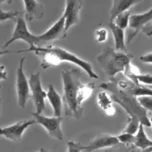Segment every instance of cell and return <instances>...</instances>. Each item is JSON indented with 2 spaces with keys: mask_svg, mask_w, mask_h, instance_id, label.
<instances>
[{
  "mask_svg": "<svg viewBox=\"0 0 152 152\" xmlns=\"http://www.w3.org/2000/svg\"><path fill=\"white\" fill-rule=\"evenodd\" d=\"M61 77L65 114L75 119H80L83 114L82 104L93 94L95 82L83 83L81 81L82 74L77 68L62 70Z\"/></svg>",
  "mask_w": 152,
  "mask_h": 152,
  "instance_id": "6da1fadb",
  "label": "cell"
},
{
  "mask_svg": "<svg viewBox=\"0 0 152 152\" xmlns=\"http://www.w3.org/2000/svg\"><path fill=\"white\" fill-rule=\"evenodd\" d=\"M19 52H33L37 56L41 57V67L43 69H47L50 67L60 65L62 62H69L79 66L81 69L88 74L91 79H98V75L94 72L91 64L89 62L83 60L79 56L75 55L72 52L56 46H48V47H40V46H30L28 49L16 51Z\"/></svg>",
  "mask_w": 152,
  "mask_h": 152,
  "instance_id": "7a4b0ae2",
  "label": "cell"
},
{
  "mask_svg": "<svg viewBox=\"0 0 152 152\" xmlns=\"http://www.w3.org/2000/svg\"><path fill=\"white\" fill-rule=\"evenodd\" d=\"M99 87L109 92L113 101L120 105L127 114H129V116L136 117L140 121V123L145 127L151 126L150 119L148 118L147 112H146L147 110L140 104L136 96L130 93L127 89L122 87L118 83L116 77L110 78V81L100 84Z\"/></svg>",
  "mask_w": 152,
  "mask_h": 152,
  "instance_id": "3957f363",
  "label": "cell"
},
{
  "mask_svg": "<svg viewBox=\"0 0 152 152\" xmlns=\"http://www.w3.org/2000/svg\"><path fill=\"white\" fill-rule=\"evenodd\" d=\"M133 55L131 53L122 52L114 48L105 47L101 53L97 56V61L101 68L109 76V78L115 77L119 72H124L131 64Z\"/></svg>",
  "mask_w": 152,
  "mask_h": 152,
  "instance_id": "277c9868",
  "label": "cell"
},
{
  "mask_svg": "<svg viewBox=\"0 0 152 152\" xmlns=\"http://www.w3.org/2000/svg\"><path fill=\"white\" fill-rule=\"evenodd\" d=\"M26 57H22L19 61V65L16 69V92H17V102L19 107L25 108L27 100L31 97L30 84L29 79L26 78L24 73L23 65Z\"/></svg>",
  "mask_w": 152,
  "mask_h": 152,
  "instance_id": "5b68a950",
  "label": "cell"
},
{
  "mask_svg": "<svg viewBox=\"0 0 152 152\" xmlns=\"http://www.w3.org/2000/svg\"><path fill=\"white\" fill-rule=\"evenodd\" d=\"M18 40H22L28 43L29 46H37L38 45V35L32 34L29 31L28 27H27L26 20L22 16H19L16 20V25L13 31V34L11 38L8 41L4 43V45L2 46V49H5L9 45H11L13 42L18 41Z\"/></svg>",
  "mask_w": 152,
  "mask_h": 152,
  "instance_id": "8992f818",
  "label": "cell"
},
{
  "mask_svg": "<svg viewBox=\"0 0 152 152\" xmlns=\"http://www.w3.org/2000/svg\"><path fill=\"white\" fill-rule=\"evenodd\" d=\"M31 115L36 120V123L40 124L43 128H45L51 137L55 138L57 140L64 139V134L61 129L62 117H57V116L47 117V116H44L41 113L37 112H31Z\"/></svg>",
  "mask_w": 152,
  "mask_h": 152,
  "instance_id": "52a82bcc",
  "label": "cell"
},
{
  "mask_svg": "<svg viewBox=\"0 0 152 152\" xmlns=\"http://www.w3.org/2000/svg\"><path fill=\"white\" fill-rule=\"evenodd\" d=\"M29 84H30L31 98L35 105L36 112L42 113L45 109V98H47V92L42 87L39 72L30 74Z\"/></svg>",
  "mask_w": 152,
  "mask_h": 152,
  "instance_id": "ba28073f",
  "label": "cell"
},
{
  "mask_svg": "<svg viewBox=\"0 0 152 152\" xmlns=\"http://www.w3.org/2000/svg\"><path fill=\"white\" fill-rule=\"evenodd\" d=\"M152 20V8L145 13L140 14H131L129 19V32L127 35V42L128 44L136 37L139 32L144 29V26Z\"/></svg>",
  "mask_w": 152,
  "mask_h": 152,
  "instance_id": "9c48e42d",
  "label": "cell"
},
{
  "mask_svg": "<svg viewBox=\"0 0 152 152\" xmlns=\"http://www.w3.org/2000/svg\"><path fill=\"white\" fill-rule=\"evenodd\" d=\"M82 0H65V31L69 30L72 26L77 24L80 20V11L82 8Z\"/></svg>",
  "mask_w": 152,
  "mask_h": 152,
  "instance_id": "30bf717a",
  "label": "cell"
},
{
  "mask_svg": "<svg viewBox=\"0 0 152 152\" xmlns=\"http://www.w3.org/2000/svg\"><path fill=\"white\" fill-rule=\"evenodd\" d=\"M66 31H65V17L63 15L61 16L49 29H47L44 33L38 35V45L47 43L49 41H54L57 39H61L66 36Z\"/></svg>",
  "mask_w": 152,
  "mask_h": 152,
  "instance_id": "8fae6325",
  "label": "cell"
},
{
  "mask_svg": "<svg viewBox=\"0 0 152 152\" xmlns=\"http://www.w3.org/2000/svg\"><path fill=\"white\" fill-rule=\"evenodd\" d=\"M36 123V120H20L16 123L8 127H3L0 129V133L6 139L12 141H20L22 140L24 131L28 128L29 126L33 125Z\"/></svg>",
  "mask_w": 152,
  "mask_h": 152,
  "instance_id": "7c38bea8",
  "label": "cell"
},
{
  "mask_svg": "<svg viewBox=\"0 0 152 152\" xmlns=\"http://www.w3.org/2000/svg\"><path fill=\"white\" fill-rule=\"evenodd\" d=\"M120 143L117 136H113L110 134H99L93 140L86 145V150L87 152H92L98 149H104L116 146Z\"/></svg>",
  "mask_w": 152,
  "mask_h": 152,
  "instance_id": "4fadbf2b",
  "label": "cell"
},
{
  "mask_svg": "<svg viewBox=\"0 0 152 152\" xmlns=\"http://www.w3.org/2000/svg\"><path fill=\"white\" fill-rule=\"evenodd\" d=\"M25 9V19L27 21H33L35 19H41L44 14V6L37 0H23Z\"/></svg>",
  "mask_w": 152,
  "mask_h": 152,
  "instance_id": "5bb4252c",
  "label": "cell"
},
{
  "mask_svg": "<svg viewBox=\"0 0 152 152\" xmlns=\"http://www.w3.org/2000/svg\"><path fill=\"white\" fill-rule=\"evenodd\" d=\"M141 1L142 0H112V7H111L109 14V22H112L117 15L128 11L132 6Z\"/></svg>",
  "mask_w": 152,
  "mask_h": 152,
  "instance_id": "9a60e30c",
  "label": "cell"
},
{
  "mask_svg": "<svg viewBox=\"0 0 152 152\" xmlns=\"http://www.w3.org/2000/svg\"><path fill=\"white\" fill-rule=\"evenodd\" d=\"M97 104L100 107L103 112H104L108 116H112L115 114L116 109L114 106V101L111 97L110 93H108L106 91H101L97 94L96 98Z\"/></svg>",
  "mask_w": 152,
  "mask_h": 152,
  "instance_id": "2e32d148",
  "label": "cell"
},
{
  "mask_svg": "<svg viewBox=\"0 0 152 152\" xmlns=\"http://www.w3.org/2000/svg\"><path fill=\"white\" fill-rule=\"evenodd\" d=\"M47 99L49 100L51 106H52L54 116L61 117L63 112V97H61L59 93L55 90L53 85H49L47 91Z\"/></svg>",
  "mask_w": 152,
  "mask_h": 152,
  "instance_id": "e0dca14e",
  "label": "cell"
},
{
  "mask_svg": "<svg viewBox=\"0 0 152 152\" xmlns=\"http://www.w3.org/2000/svg\"><path fill=\"white\" fill-rule=\"evenodd\" d=\"M109 28L112 31L113 37H114V49L126 52V45H125V33L124 29L120 28L119 26L116 25L115 23L109 22Z\"/></svg>",
  "mask_w": 152,
  "mask_h": 152,
  "instance_id": "ac0fdd59",
  "label": "cell"
},
{
  "mask_svg": "<svg viewBox=\"0 0 152 152\" xmlns=\"http://www.w3.org/2000/svg\"><path fill=\"white\" fill-rule=\"evenodd\" d=\"M130 147H131V149L140 148V149H142V151L152 147V140L149 139L147 134L145 133L144 125H143V124H140L139 129H138L136 135H135L134 141H133L132 145L130 146Z\"/></svg>",
  "mask_w": 152,
  "mask_h": 152,
  "instance_id": "d6986e66",
  "label": "cell"
},
{
  "mask_svg": "<svg viewBox=\"0 0 152 152\" xmlns=\"http://www.w3.org/2000/svg\"><path fill=\"white\" fill-rule=\"evenodd\" d=\"M130 16H131V12L130 10L128 11H125L123 13H120L119 15L116 16V18L114 19L113 22L116 24L117 26H119L122 29H126L127 27L129 26V19Z\"/></svg>",
  "mask_w": 152,
  "mask_h": 152,
  "instance_id": "ffe728a7",
  "label": "cell"
},
{
  "mask_svg": "<svg viewBox=\"0 0 152 152\" xmlns=\"http://www.w3.org/2000/svg\"><path fill=\"white\" fill-rule=\"evenodd\" d=\"M140 121L138 120L136 117H133V116H129L128 122H127V125L125 126V128L123 129V132L130 133V134H135L137 133L138 129L140 126Z\"/></svg>",
  "mask_w": 152,
  "mask_h": 152,
  "instance_id": "44dd1931",
  "label": "cell"
},
{
  "mask_svg": "<svg viewBox=\"0 0 152 152\" xmlns=\"http://www.w3.org/2000/svg\"><path fill=\"white\" fill-rule=\"evenodd\" d=\"M19 16H22V12L20 11H5L3 8H1V15H0V21L4 22L5 20H17Z\"/></svg>",
  "mask_w": 152,
  "mask_h": 152,
  "instance_id": "7402d4cb",
  "label": "cell"
},
{
  "mask_svg": "<svg viewBox=\"0 0 152 152\" xmlns=\"http://www.w3.org/2000/svg\"><path fill=\"white\" fill-rule=\"evenodd\" d=\"M86 150V145L80 144L75 141H69L67 143V152H82Z\"/></svg>",
  "mask_w": 152,
  "mask_h": 152,
  "instance_id": "603a6c76",
  "label": "cell"
},
{
  "mask_svg": "<svg viewBox=\"0 0 152 152\" xmlns=\"http://www.w3.org/2000/svg\"><path fill=\"white\" fill-rule=\"evenodd\" d=\"M117 137L119 141H120V143H124L127 146H131L135 138L134 134H130V133H126V132H122Z\"/></svg>",
  "mask_w": 152,
  "mask_h": 152,
  "instance_id": "cb8c5ba5",
  "label": "cell"
},
{
  "mask_svg": "<svg viewBox=\"0 0 152 152\" xmlns=\"http://www.w3.org/2000/svg\"><path fill=\"white\" fill-rule=\"evenodd\" d=\"M107 37H108V31L106 30L105 28H98L96 31H95V38H96L97 42L99 43H103L107 40Z\"/></svg>",
  "mask_w": 152,
  "mask_h": 152,
  "instance_id": "d4e9b609",
  "label": "cell"
},
{
  "mask_svg": "<svg viewBox=\"0 0 152 152\" xmlns=\"http://www.w3.org/2000/svg\"><path fill=\"white\" fill-rule=\"evenodd\" d=\"M138 100L146 110L152 113V96H139Z\"/></svg>",
  "mask_w": 152,
  "mask_h": 152,
  "instance_id": "484cf974",
  "label": "cell"
},
{
  "mask_svg": "<svg viewBox=\"0 0 152 152\" xmlns=\"http://www.w3.org/2000/svg\"><path fill=\"white\" fill-rule=\"evenodd\" d=\"M136 78L139 83L152 86V75L151 74H141V73H139V74L136 75Z\"/></svg>",
  "mask_w": 152,
  "mask_h": 152,
  "instance_id": "4316f807",
  "label": "cell"
},
{
  "mask_svg": "<svg viewBox=\"0 0 152 152\" xmlns=\"http://www.w3.org/2000/svg\"><path fill=\"white\" fill-rule=\"evenodd\" d=\"M140 61L141 62H144V63L152 64V52L144 54V55L140 56Z\"/></svg>",
  "mask_w": 152,
  "mask_h": 152,
  "instance_id": "83f0119b",
  "label": "cell"
},
{
  "mask_svg": "<svg viewBox=\"0 0 152 152\" xmlns=\"http://www.w3.org/2000/svg\"><path fill=\"white\" fill-rule=\"evenodd\" d=\"M145 33L148 35V36H152V26L148 27V28L145 29Z\"/></svg>",
  "mask_w": 152,
  "mask_h": 152,
  "instance_id": "f1b7e54d",
  "label": "cell"
},
{
  "mask_svg": "<svg viewBox=\"0 0 152 152\" xmlns=\"http://www.w3.org/2000/svg\"><path fill=\"white\" fill-rule=\"evenodd\" d=\"M4 68H5V67L3 66V65H2V66H1V69H2V72H1V78H2V79H6V76H5V73H6V72H5V70H4Z\"/></svg>",
  "mask_w": 152,
  "mask_h": 152,
  "instance_id": "f546056e",
  "label": "cell"
},
{
  "mask_svg": "<svg viewBox=\"0 0 152 152\" xmlns=\"http://www.w3.org/2000/svg\"><path fill=\"white\" fill-rule=\"evenodd\" d=\"M11 2H12V0H0V3H1V4H4V3L10 4Z\"/></svg>",
  "mask_w": 152,
  "mask_h": 152,
  "instance_id": "4dcf8cb0",
  "label": "cell"
},
{
  "mask_svg": "<svg viewBox=\"0 0 152 152\" xmlns=\"http://www.w3.org/2000/svg\"><path fill=\"white\" fill-rule=\"evenodd\" d=\"M142 152H152V147H151V148H148V149H146V150L142 151Z\"/></svg>",
  "mask_w": 152,
  "mask_h": 152,
  "instance_id": "1f68e13d",
  "label": "cell"
},
{
  "mask_svg": "<svg viewBox=\"0 0 152 152\" xmlns=\"http://www.w3.org/2000/svg\"><path fill=\"white\" fill-rule=\"evenodd\" d=\"M149 119H150V123H151V126H152V116H151V117L149 118Z\"/></svg>",
  "mask_w": 152,
  "mask_h": 152,
  "instance_id": "d6a6232c",
  "label": "cell"
},
{
  "mask_svg": "<svg viewBox=\"0 0 152 152\" xmlns=\"http://www.w3.org/2000/svg\"><path fill=\"white\" fill-rule=\"evenodd\" d=\"M42 150H43V152H50V151H47V150H45V149H43V148H42Z\"/></svg>",
  "mask_w": 152,
  "mask_h": 152,
  "instance_id": "836d02e7",
  "label": "cell"
},
{
  "mask_svg": "<svg viewBox=\"0 0 152 152\" xmlns=\"http://www.w3.org/2000/svg\"><path fill=\"white\" fill-rule=\"evenodd\" d=\"M39 152H43V150H42V149H40V151Z\"/></svg>",
  "mask_w": 152,
  "mask_h": 152,
  "instance_id": "e575fe53",
  "label": "cell"
},
{
  "mask_svg": "<svg viewBox=\"0 0 152 152\" xmlns=\"http://www.w3.org/2000/svg\"><path fill=\"white\" fill-rule=\"evenodd\" d=\"M150 87H152V86H150Z\"/></svg>",
  "mask_w": 152,
  "mask_h": 152,
  "instance_id": "d590c367",
  "label": "cell"
}]
</instances>
